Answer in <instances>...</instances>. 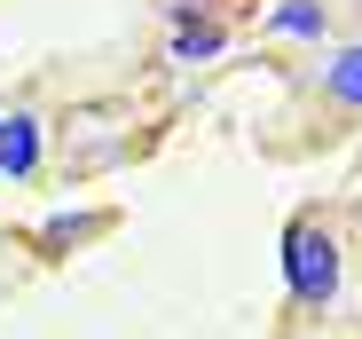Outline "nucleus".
<instances>
[{"instance_id":"5","label":"nucleus","mask_w":362,"mask_h":339,"mask_svg":"<svg viewBox=\"0 0 362 339\" xmlns=\"http://www.w3.org/2000/svg\"><path fill=\"white\" fill-rule=\"evenodd\" d=\"M213 55H221V32L213 24H181L173 32V64H213Z\"/></svg>"},{"instance_id":"2","label":"nucleus","mask_w":362,"mask_h":339,"mask_svg":"<svg viewBox=\"0 0 362 339\" xmlns=\"http://www.w3.org/2000/svg\"><path fill=\"white\" fill-rule=\"evenodd\" d=\"M0 174L8 182H32L40 174V127L24 110H0Z\"/></svg>"},{"instance_id":"3","label":"nucleus","mask_w":362,"mask_h":339,"mask_svg":"<svg viewBox=\"0 0 362 339\" xmlns=\"http://www.w3.org/2000/svg\"><path fill=\"white\" fill-rule=\"evenodd\" d=\"M268 32H276V40H323V32H331V8H323V0H276Z\"/></svg>"},{"instance_id":"1","label":"nucleus","mask_w":362,"mask_h":339,"mask_svg":"<svg viewBox=\"0 0 362 339\" xmlns=\"http://www.w3.org/2000/svg\"><path fill=\"white\" fill-rule=\"evenodd\" d=\"M284 285H291L299 300H315V308L339 300V245H331L323 229H308V221L284 237Z\"/></svg>"},{"instance_id":"4","label":"nucleus","mask_w":362,"mask_h":339,"mask_svg":"<svg viewBox=\"0 0 362 339\" xmlns=\"http://www.w3.org/2000/svg\"><path fill=\"white\" fill-rule=\"evenodd\" d=\"M323 95H331L339 110H362V40L331 55V71H323Z\"/></svg>"}]
</instances>
